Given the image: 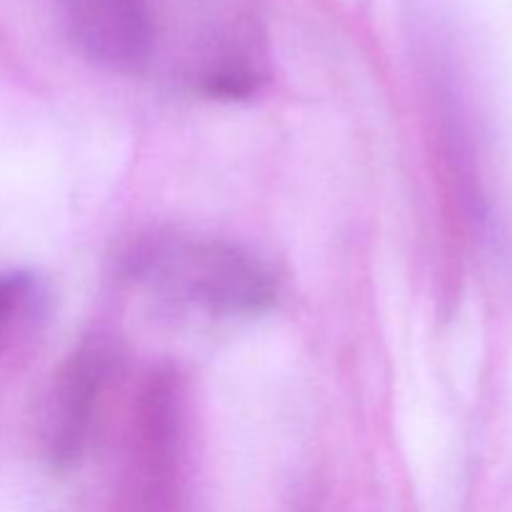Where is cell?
<instances>
[{
  "mask_svg": "<svg viewBox=\"0 0 512 512\" xmlns=\"http://www.w3.org/2000/svg\"><path fill=\"white\" fill-rule=\"evenodd\" d=\"M145 275L165 298L210 318L253 315L273 303L270 275L228 245H180L145 258Z\"/></svg>",
  "mask_w": 512,
  "mask_h": 512,
  "instance_id": "obj_1",
  "label": "cell"
},
{
  "mask_svg": "<svg viewBox=\"0 0 512 512\" xmlns=\"http://www.w3.org/2000/svg\"><path fill=\"white\" fill-rule=\"evenodd\" d=\"M110 365L113 353L105 345L85 343L55 373L40 420L45 453L55 468L75 465L88 448Z\"/></svg>",
  "mask_w": 512,
  "mask_h": 512,
  "instance_id": "obj_3",
  "label": "cell"
},
{
  "mask_svg": "<svg viewBox=\"0 0 512 512\" xmlns=\"http://www.w3.org/2000/svg\"><path fill=\"white\" fill-rule=\"evenodd\" d=\"M48 300V288L33 273L0 275V355L38 328Z\"/></svg>",
  "mask_w": 512,
  "mask_h": 512,
  "instance_id": "obj_4",
  "label": "cell"
},
{
  "mask_svg": "<svg viewBox=\"0 0 512 512\" xmlns=\"http://www.w3.org/2000/svg\"><path fill=\"white\" fill-rule=\"evenodd\" d=\"M65 33L100 68L138 73L155 43L153 0H55Z\"/></svg>",
  "mask_w": 512,
  "mask_h": 512,
  "instance_id": "obj_2",
  "label": "cell"
}]
</instances>
